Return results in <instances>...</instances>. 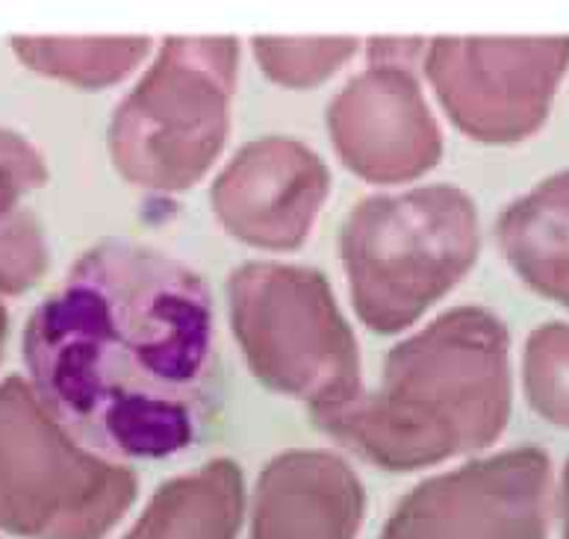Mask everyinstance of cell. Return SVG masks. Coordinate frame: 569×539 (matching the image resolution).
<instances>
[{
    "label": "cell",
    "instance_id": "cell-1",
    "mask_svg": "<svg viewBox=\"0 0 569 539\" xmlns=\"http://www.w3.org/2000/svg\"><path fill=\"white\" fill-rule=\"evenodd\" d=\"M24 366L66 437L110 463L178 460L224 405L216 307L178 257L103 239L27 319Z\"/></svg>",
    "mask_w": 569,
    "mask_h": 539
},
{
    "label": "cell",
    "instance_id": "cell-2",
    "mask_svg": "<svg viewBox=\"0 0 569 539\" xmlns=\"http://www.w3.org/2000/svg\"><path fill=\"white\" fill-rule=\"evenodd\" d=\"M546 522L549 463L528 451L481 475L478 487L451 501V513L401 516L387 539H546Z\"/></svg>",
    "mask_w": 569,
    "mask_h": 539
},
{
    "label": "cell",
    "instance_id": "cell-3",
    "mask_svg": "<svg viewBox=\"0 0 569 539\" xmlns=\"http://www.w3.org/2000/svg\"><path fill=\"white\" fill-rule=\"evenodd\" d=\"M505 239L528 283L569 307V174L519 203L505 221Z\"/></svg>",
    "mask_w": 569,
    "mask_h": 539
},
{
    "label": "cell",
    "instance_id": "cell-4",
    "mask_svg": "<svg viewBox=\"0 0 569 539\" xmlns=\"http://www.w3.org/2000/svg\"><path fill=\"white\" fill-rule=\"evenodd\" d=\"M528 389L540 413L569 428V328H546L531 339Z\"/></svg>",
    "mask_w": 569,
    "mask_h": 539
},
{
    "label": "cell",
    "instance_id": "cell-5",
    "mask_svg": "<svg viewBox=\"0 0 569 539\" xmlns=\"http://www.w3.org/2000/svg\"><path fill=\"white\" fill-rule=\"evenodd\" d=\"M237 507L230 501H174L169 510H153L130 539H233Z\"/></svg>",
    "mask_w": 569,
    "mask_h": 539
},
{
    "label": "cell",
    "instance_id": "cell-6",
    "mask_svg": "<svg viewBox=\"0 0 569 539\" xmlns=\"http://www.w3.org/2000/svg\"><path fill=\"white\" fill-rule=\"evenodd\" d=\"M563 539H569V466H567V487H563Z\"/></svg>",
    "mask_w": 569,
    "mask_h": 539
}]
</instances>
